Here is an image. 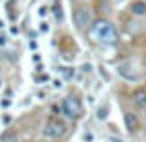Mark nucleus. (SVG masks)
I'll use <instances>...</instances> for the list:
<instances>
[{"mask_svg": "<svg viewBox=\"0 0 146 142\" xmlns=\"http://www.w3.org/2000/svg\"><path fill=\"white\" fill-rule=\"evenodd\" d=\"M93 35L96 37L100 43H104V44H115V43H117V39H118L115 28L107 20H96V22H94Z\"/></svg>", "mask_w": 146, "mask_h": 142, "instance_id": "obj_1", "label": "nucleus"}, {"mask_svg": "<svg viewBox=\"0 0 146 142\" xmlns=\"http://www.w3.org/2000/svg\"><path fill=\"white\" fill-rule=\"evenodd\" d=\"M65 133H67V125H65V122L57 120V118L48 120L43 127V135L46 139H61Z\"/></svg>", "mask_w": 146, "mask_h": 142, "instance_id": "obj_2", "label": "nucleus"}, {"mask_svg": "<svg viewBox=\"0 0 146 142\" xmlns=\"http://www.w3.org/2000/svg\"><path fill=\"white\" fill-rule=\"evenodd\" d=\"M117 74L120 76L122 79H126V81H139L141 79L139 70H137V67L131 63V61H124V63L118 65L117 67Z\"/></svg>", "mask_w": 146, "mask_h": 142, "instance_id": "obj_3", "label": "nucleus"}, {"mask_svg": "<svg viewBox=\"0 0 146 142\" xmlns=\"http://www.w3.org/2000/svg\"><path fill=\"white\" fill-rule=\"evenodd\" d=\"M61 113L65 114L67 118H78L80 116V113H82V107H80V103H78V100L76 98H72V96H67V98H63V102H61Z\"/></svg>", "mask_w": 146, "mask_h": 142, "instance_id": "obj_4", "label": "nucleus"}, {"mask_svg": "<svg viewBox=\"0 0 146 142\" xmlns=\"http://www.w3.org/2000/svg\"><path fill=\"white\" fill-rule=\"evenodd\" d=\"M74 24L78 30H83L91 24V11L87 7H80L74 11Z\"/></svg>", "mask_w": 146, "mask_h": 142, "instance_id": "obj_5", "label": "nucleus"}, {"mask_svg": "<svg viewBox=\"0 0 146 142\" xmlns=\"http://www.w3.org/2000/svg\"><path fill=\"white\" fill-rule=\"evenodd\" d=\"M124 124H126V129H128V131H135V129L139 127V120H137L135 113L126 111L124 113Z\"/></svg>", "mask_w": 146, "mask_h": 142, "instance_id": "obj_6", "label": "nucleus"}, {"mask_svg": "<svg viewBox=\"0 0 146 142\" xmlns=\"http://www.w3.org/2000/svg\"><path fill=\"white\" fill-rule=\"evenodd\" d=\"M133 103L141 109H146V90L144 89H139L133 92Z\"/></svg>", "mask_w": 146, "mask_h": 142, "instance_id": "obj_7", "label": "nucleus"}, {"mask_svg": "<svg viewBox=\"0 0 146 142\" xmlns=\"http://www.w3.org/2000/svg\"><path fill=\"white\" fill-rule=\"evenodd\" d=\"M131 13L133 15H146V2L144 0H137L131 4Z\"/></svg>", "mask_w": 146, "mask_h": 142, "instance_id": "obj_8", "label": "nucleus"}, {"mask_svg": "<svg viewBox=\"0 0 146 142\" xmlns=\"http://www.w3.org/2000/svg\"><path fill=\"white\" fill-rule=\"evenodd\" d=\"M107 114H109V113H107V107L106 105L98 107V111H96V118H98V120H106Z\"/></svg>", "mask_w": 146, "mask_h": 142, "instance_id": "obj_9", "label": "nucleus"}, {"mask_svg": "<svg viewBox=\"0 0 146 142\" xmlns=\"http://www.w3.org/2000/svg\"><path fill=\"white\" fill-rule=\"evenodd\" d=\"M0 142H17V137H15L13 133H4V135L0 137Z\"/></svg>", "mask_w": 146, "mask_h": 142, "instance_id": "obj_10", "label": "nucleus"}, {"mask_svg": "<svg viewBox=\"0 0 146 142\" xmlns=\"http://www.w3.org/2000/svg\"><path fill=\"white\" fill-rule=\"evenodd\" d=\"M54 13H56V18H57V20H61V18H63V11H61V6H59V4H54Z\"/></svg>", "mask_w": 146, "mask_h": 142, "instance_id": "obj_11", "label": "nucleus"}, {"mask_svg": "<svg viewBox=\"0 0 146 142\" xmlns=\"http://www.w3.org/2000/svg\"><path fill=\"white\" fill-rule=\"evenodd\" d=\"M48 30H50V26H48V22H41V32H48Z\"/></svg>", "mask_w": 146, "mask_h": 142, "instance_id": "obj_12", "label": "nucleus"}, {"mask_svg": "<svg viewBox=\"0 0 146 142\" xmlns=\"http://www.w3.org/2000/svg\"><path fill=\"white\" fill-rule=\"evenodd\" d=\"M61 85H63V81H61V79H54V87H56V89H59Z\"/></svg>", "mask_w": 146, "mask_h": 142, "instance_id": "obj_13", "label": "nucleus"}, {"mask_svg": "<svg viewBox=\"0 0 146 142\" xmlns=\"http://www.w3.org/2000/svg\"><path fill=\"white\" fill-rule=\"evenodd\" d=\"M37 81H39V83H43V81H48V76H39V78H37Z\"/></svg>", "mask_w": 146, "mask_h": 142, "instance_id": "obj_14", "label": "nucleus"}, {"mask_svg": "<svg viewBox=\"0 0 146 142\" xmlns=\"http://www.w3.org/2000/svg\"><path fill=\"white\" fill-rule=\"evenodd\" d=\"M39 15L44 17V15H46V7H39Z\"/></svg>", "mask_w": 146, "mask_h": 142, "instance_id": "obj_15", "label": "nucleus"}, {"mask_svg": "<svg viewBox=\"0 0 146 142\" xmlns=\"http://www.w3.org/2000/svg\"><path fill=\"white\" fill-rule=\"evenodd\" d=\"M30 48H37V43H35V41H30Z\"/></svg>", "mask_w": 146, "mask_h": 142, "instance_id": "obj_16", "label": "nucleus"}, {"mask_svg": "<svg viewBox=\"0 0 146 142\" xmlns=\"http://www.w3.org/2000/svg\"><path fill=\"white\" fill-rule=\"evenodd\" d=\"M0 44H6V37L4 35H0Z\"/></svg>", "mask_w": 146, "mask_h": 142, "instance_id": "obj_17", "label": "nucleus"}, {"mask_svg": "<svg viewBox=\"0 0 146 142\" xmlns=\"http://www.w3.org/2000/svg\"><path fill=\"white\" fill-rule=\"evenodd\" d=\"M111 142H124V140H122V139H115V137H113V139H111Z\"/></svg>", "mask_w": 146, "mask_h": 142, "instance_id": "obj_18", "label": "nucleus"}]
</instances>
